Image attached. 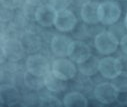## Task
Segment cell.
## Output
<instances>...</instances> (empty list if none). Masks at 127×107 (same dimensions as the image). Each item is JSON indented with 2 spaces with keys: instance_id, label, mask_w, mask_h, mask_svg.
Returning a JSON list of instances; mask_svg holds the SVG:
<instances>
[{
  "instance_id": "cell-1",
  "label": "cell",
  "mask_w": 127,
  "mask_h": 107,
  "mask_svg": "<svg viewBox=\"0 0 127 107\" xmlns=\"http://www.w3.org/2000/svg\"><path fill=\"white\" fill-rule=\"evenodd\" d=\"M121 13V6L114 0H105V1L99 2L98 17L99 22L103 25L115 24L119 20Z\"/></svg>"
},
{
  "instance_id": "cell-2",
  "label": "cell",
  "mask_w": 127,
  "mask_h": 107,
  "mask_svg": "<svg viewBox=\"0 0 127 107\" xmlns=\"http://www.w3.org/2000/svg\"><path fill=\"white\" fill-rule=\"evenodd\" d=\"M120 41L110 31H102L98 33L94 39V45L96 50L102 55H110L114 53Z\"/></svg>"
},
{
  "instance_id": "cell-3",
  "label": "cell",
  "mask_w": 127,
  "mask_h": 107,
  "mask_svg": "<svg viewBox=\"0 0 127 107\" xmlns=\"http://www.w3.org/2000/svg\"><path fill=\"white\" fill-rule=\"evenodd\" d=\"M51 71L57 77L68 81L75 77L77 73V68L72 60L69 58L66 59L65 57H60L53 61L51 66Z\"/></svg>"
},
{
  "instance_id": "cell-4",
  "label": "cell",
  "mask_w": 127,
  "mask_h": 107,
  "mask_svg": "<svg viewBox=\"0 0 127 107\" xmlns=\"http://www.w3.org/2000/svg\"><path fill=\"white\" fill-rule=\"evenodd\" d=\"M122 63L118 58L106 55V57L100 59L99 61V72L102 77L106 79H114L122 73Z\"/></svg>"
},
{
  "instance_id": "cell-5",
  "label": "cell",
  "mask_w": 127,
  "mask_h": 107,
  "mask_svg": "<svg viewBox=\"0 0 127 107\" xmlns=\"http://www.w3.org/2000/svg\"><path fill=\"white\" fill-rule=\"evenodd\" d=\"M26 69L28 72L39 76H45L49 71L50 66L46 57L41 54H30L26 60Z\"/></svg>"
},
{
  "instance_id": "cell-6",
  "label": "cell",
  "mask_w": 127,
  "mask_h": 107,
  "mask_svg": "<svg viewBox=\"0 0 127 107\" xmlns=\"http://www.w3.org/2000/svg\"><path fill=\"white\" fill-rule=\"evenodd\" d=\"M24 52L21 42L17 39H7L1 45V57L11 62H16L22 59Z\"/></svg>"
},
{
  "instance_id": "cell-7",
  "label": "cell",
  "mask_w": 127,
  "mask_h": 107,
  "mask_svg": "<svg viewBox=\"0 0 127 107\" xmlns=\"http://www.w3.org/2000/svg\"><path fill=\"white\" fill-rule=\"evenodd\" d=\"M94 96L102 104H112L117 100L118 90L112 82H101L95 86Z\"/></svg>"
},
{
  "instance_id": "cell-8",
  "label": "cell",
  "mask_w": 127,
  "mask_h": 107,
  "mask_svg": "<svg viewBox=\"0 0 127 107\" xmlns=\"http://www.w3.org/2000/svg\"><path fill=\"white\" fill-rule=\"evenodd\" d=\"M77 24V18L75 14L69 9L57 11L54 26L61 32H69L74 29Z\"/></svg>"
},
{
  "instance_id": "cell-9",
  "label": "cell",
  "mask_w": 127,
  "mask_h": 107,
  "mask_svg": "<svg viewBox=\"0 0 127 107\" xmlns=\"http://www.w3.org/2000/svg\"><path fill=\"white\" fill-rule=\"evenodd\" d=\"M91 55H92L91 49L85 42L75 40V41H72L69 46L67 57L70 60H72L74 63L79 64L85 61L86 59H88Z\"/></svg>"
},
{
  "instance_id": "cell-10",
  "label": "cell",
  "mask_w": 127,
  "mask_h": 107,
  "mask_svg": "<svg viewBox=\"0 0 127 107\" xmlns=\"http://www.w3.org/2000/svg\"><path fill=\"white\" fill-rule=\"evenodd\" d=\"M57 10L49 3V4H42L37 7L35 10V20L38 22L39 25L43 27H51L54 25L55 18H56Z\"/></svg>"
},
{
  "instance_id": "cell-11",
  "label": "cell",
  "mask_w": 127,
  "mask_h": 107,
  "mask_svg": "<svg viewBox=\"0 0 127 107\" xmlns=\"http://www.w3.org/2000/svg\"><path fill=\"white\" fill-rule=\"evenodd\" d=\"M21 100V94L19 90L10 84H2L0 87V101L2 105L14 106Z\"/></svg>"
},
{
  "instance_id": "cell-12",
  "label": "cell",
  "mask_w": 127,
  "mask_h": 107,
  "mask_svg": "<svg viewBox=\"0 0 127 107\" xmlns=\"http://www.w3.org/2000/svg\"><path fill=\"white\" fill-rule=\"evenodd\" d=\"M72 42V39L66 35L56 34L51 39V50L58 57H67L68 49Z\"/></svg>"
},
{
  "instance_id": "cell-13",
  "label": "cell",
  "mask_w": 127,
  "mask_h": 107,
  "mask_svg": "<svg viewBox=\"0 0 127 107\" xmlns=\"http://www.w3.org/2000/svg\"><path fill=\"white\" fill-rule=\"evenodd\" d=\"M98 6L99 2L88 1L81 7V18L87 24H97L99 22L98 17Z\"/></svg>"
},
{
  "instance_id": "cell-14",
  "label": "cell",
  "mask_w": 127,
  "mask_h": 107,
  "mask_svg": "<svg viewBox=\"0 0 127 107\" xmlns=\"http://www.w3.org/2000/svg\"><path fill=\"white\" fill-rule=\"evenodd\" d=\"M20 42L23 46V49L26 53L34 54L38 50H40L42 46V41L37 34L32 32H27L22 35Z\"/></svg>"
},
{
  "instance_id": "cell-15",
  "label": "cell",
  "mask_w": 127,
  "mask_h": 107,
  "mask_svg": "<svg viewBox=\"0 0 127 107\" xmlns=\"http://www.w3.org/2000/svg\"><path fill=\"white\" fill-rule=\"evenodd\" d=\"M44 81H45V87L47 88L48 91L52 93H60L67 88V83H66L67 81L54 75L51 70L44 76Z\"/></svg>"
},
{
  "instance_id": "cell-16",
  "label": "cell",
  "mask_w": 127,
  "mask_h": 107,
  "mask_svg": "<svg viewBox=\"0 0 127 107\" xmlns=\"http://www.w3.org/2000/svg\"><path fill=\"white\" fill-rule=\"evenodd\" d=\"M99 61L100 59H98L96 56L91 55L88 59L78 64V70L84 76L91 77L99 72Z\"/></svg>"
},
{
  "instance_id": "cell-17",
  "label": "cell",
  "mask_w": 127,
  "mask_h": 107,
  "mask_svg": "<svg viewBox=\"0 0 127 107\" xmlns=\"http://www.w3.org/2000/svg\"><path fill=\"white\" fill-rule=\"evenodd\" d=\"M63 105L66 107H86L88 105V100L82 93L72 91L65 94L63 98Z\"/></svg>"
},
{
  "instance_id": "cell-18",
  "label": "cell",
  "mask_w": 127,
  "mask_h": 107,
  "mask_svg": "<svg viewBox=\"0 0 127 107\" xmlns=\"http://www.w3.org/2000/svg\"><path fill=\"white\" fill-rule=\"evenodd\" d=\"M23 81L26 87H28L30 90L38 91L45 87V81H44V76H39L35 75L30 72H25L23 76Z\"/></svg>"
},
{
  "instance_id": "cell-19",
  "label": "cell",
  "mask_w": 127,
  "mask_h": 107,
  "mask_svg": "<svg viewBox=\"0 0 127 107\" xmlns=\"http://www.w3.org/2000/svg\"><path fill=\"white\" fill-rule=\"evenodd\" d=\"M39 106L43 107H56V106H62L63 101H60L56 96L54 95H44L39 98Z\"/></svg>"
},
{
  "instance_id": "cell-20",
  "label": "cell",
  "mask_w": 127,
  "mask_h": 107,
  "mask_svg": "<svg viewBox=\"0 0 127 107\" xmlns=\"http://www.w3.org/2000/svg\"><path fill=\"white\" fill-rule=\"evenodd\" d=\"M112 84L118 90V92L127 90V73L122 72L120 75L112 79Z\"/></svg>"
},
{
  "instance_id": "cell-21",
  "label": "cell",
  "mask_w": 127,
  "mask_h": 107,
  "mask_svg": "<svg viewBox=\"0 0 127 107\" xmlns=\"http://www.w3.org/2000/svg\"><path fill=\"white\" fill-rule=\"evenodd\" d=\"M71 3H72V0H51L50 1V4L57 11L68 9V7L70 6Z\"/></svg>"
},
{
  "instance_id": "cell-22",
  "label": "cell",
  "mask_w": 127,
  "mask_h": 107,
  "mask_svg": "<svg viewBox=\"0 0 127 107\" xmlns=\"http://www.w3.org/2000/svg\"><path fill=\"white\" fill-rule=\"evenodd\" d=\"M1 3L4 8L13 10V9L18 8L21 5L22 0H1Z\"/></svg>"
},
{
  "instance_id": "cell-23",
  "label": "cell",
  "mask_w": 127,
  "mask_h": 107,
  "mask_svg": "<svg viewBox=\"0 0 127 107\" xmlns=\"http://www.w3.org/2000/svg\"><path fill=\"white\" fill-rule=\"evenodd\" d=\"M116 101L120 105H127V90L118 92V96H117Z\"/></svg>"
},
{
  "instance_id": "cell-24",
  "label": "cell",
  "mask_w": 127,
  "mask_h": 107,
  "mask_svg": "<svg viewBox=\"0 0 127 107\" xmlns=\"http://www.w3.org/2000/svg\"><path fill=\"white\" fill-rule=\"evenodd\" d=\"M119 46H120L122 52L127 55V34H124L123 36H122V38L120 39Z\"/></svg>"
},
{
  "instance_id": "cell-25",
  "label": "cell",
  "mask_w": 127,
  "mask_h": 107,
  "mask_svg": "<svg viewBox=\"0 0 127 107\" xmlns=\"http://www.w3.org/2000/svg\"><path fill=\"white\" fill-rule=\"evenodd\" d=\"M41 1V0H27V2L29 3V4H37V3H39Z\"/></svg>"
},
{
  "instance_id": "cell-26",
  "label": "cell",
  "mask_w": 127,
  "mask_h": 107,
  "mask_svg": "<svg viewBox=\"0 0 127 107\" xmlns=\"http://www.w3.org/2000/svg\"><path fill=\"white\" fill-rule=\"evenodd\" d=\"M124 26H125V28L127 29V13H126V15H125V17H124Z\"/></svg>"
},
{
  "instance_id": "cell-27",
  "label": "cell",
  "mask_w": 127,
  "mask_h": 107,
  "mask_svg": "<svg viewBox=\"0 0 127 107\" xmlns=\"http://www.w3.org/2000/svg\"><path fill=\"white\" fill-rule=\"evenodd\" d=\"M118 1H127V0H118Z\"/></svg>"
}]
</instances>
